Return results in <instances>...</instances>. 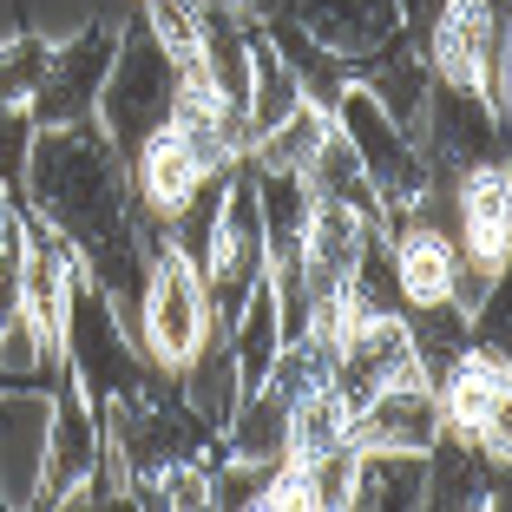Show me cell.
Wrapping results in <instances>:
<instances>
[{"mask_svg":"<svg viewBox=\"0 0 512 512\" xmlns=\"http://www.w3.org/2000/svg\"><path fill=\"white\" fill-rule=\"evenodd\" d=\"M112 46H119V27L92 20V27L66 33V40L46 46V73H40V92L27 106L40 125H79L92 119L99 106V86H106V66H112Z\"/></svg>","mask_w":512,"mask_h":512,"instance_id":"cell-7","label":"cell"},{"mask_svg":"<svg viewBox=\"0 0 512 512\" xmlns=\"http://www.w3.org/2000/svg\"><path fill=\"white\" fill-rule=\"evenodd\" d=\"M60 362H66V375L79 381V394H86L92 407H106V401H119V394H132V388L151 381V362L132 342V322L119 316V302L92 283L86 270H79L73 289H66Z\"/></svg>","mask_w":512,"mask_h":512,"instance_id":"cell-2","label":"cell"},{"mask_svg":"<svg viewBox=\"0 0 512 512\" xmlns=\"http://www.w3.org/2000/svg\"><path fill=\"white\" fill-rule=\"evenodd\" d=\"M53 388H0V506H40Z\"/></svg>","mask_w":512,"mask_h":512,"instance_id":"cell-10","label":"cell"},{"mask_svg":"<svg viewBox=\"0 0 512 512\" xmlns=\"http://www.w3.org/2000/svg\"><path fill=\"white\" fill-rule=\"evenodd\" d=\"M414 138H421L427 165L447 171V178L480 171V165H506V112H493L480 99V86H467V79H440L434 73Z\"/></svg>","mask_w":512,"mask_h":512,"instance_id":"cell-5","label":"cell"},{"mask_svg":"<svg viewBox=\"0 0 512 512\" xmlns=\"http://www.w3.org/2000/svg\"><path fill=\"white\" fill-rule=\"evenodd\" d=\"M434 388H440L447 434L480 440L486 453H512V368H506V348H473L467 342Z\"/></svg>","mask_w":512,"mask_h":512,"instance_id":"cell-6","label":"cell"},{"mask_svg":"<svg viewBox=\"0 0 512 512\" xmlns=\"http://www.w3.org/2000/svg\"><path fill=\"white\" fill-rule=\"evenodd\" d=\"M184 92V66L165 53V40L145 27V14L119 27V46H112L106 86H99V106H92V125L112 138L119 158H132L158 125H171V106Z\"/></svg>","mask_w":512,"mask_h":512,"instance_id":"cell-1","label":"cell"},{"mask_svg":"<svg viewBox=\"0 0 512 512\" xmlns=\"http://www.w3.org/2000/svg\"><path fill=\"white\" fill-rule=\"evenodd\" d=\"M329 132H335V119L322 106H309V99H302L289 119H276L270 132H256L250 145H243V158H250V165H263V171H309V158L322 151V138H329Z\"/></svg>","mask_w":512,"mask_h":512,"instance_id":"cell-21","label":"cell"},{"mask_svg":"<svg viewBox=\"0 0 512 512\" xmlns=\"http://www.w3.org/2000/svg\"><path fill=\"white\" fill-rule=\"evenodd\" d=\"M151 493L165 512H197L211 506V460H171V467L151 473Z\"/></svg>","mask_w":512,"mask_h":512,"instance_id":"cell-25","label":"cell"},{"mask_svg":"<svg viewBox=\"0 0 512 512\" xmlns=\"http://www.w3.org/2000/svg\"><path fill=\"white\" fill-rule=\"evenodd\" d=\"M453 243L473 270H506L512 250V178L506 165H480L453 178Z\"/></svg>","mask_w":512,"mask_h":512,"instance_id":"cell-11","label":"cell"},{"mask_svg":"<svg viewBox=\"0 0 512 512\" xmlns=\"http://www.w3.org/2000/svg\"><path fill=\"white\" fill-rule=\"evenodd\" d=\"M302 178H309L316 204H342V211H362V217H375V224H381V197H375V184H368L362 158L348 151L342 132L322 138V151L309 158V171H302Z\"/></svg>","mask_w":512,"mask_h":512,"instance_id":"cell-22","label":"cell"},{"mask_svg":"<svg viewBox=\"0 0 512 512\" xmlns=\"http://www.w3.org/2000/svg\"><path fill=\"white\" fill-rule=\"evenodd\" d=\"M197 7H211V0H197Z\"/></svg>","mask_w":512,"mask_h":512,"instance_id":"cell-28","label":"cell"},{"mask_svg":"<svg viewBox=\"0 0 512 512\" xmlns=\"http://www.w3.org/2000/svg\"><path fill=\"white\" fill-rule=\"evenodd\" d=\"M401 375H421V362H414V335H407V316H368V309H355V316L342 322V335H335L329 381L362 407L375 388H388V381H401Z\"/></svg>","mask_w":512,"mask_h":512,"instance_id":"cell-9","label":"cell"},{"mask_svg":"<svg viewBox=\"0 0 512 512\" xmlns=\"http://www.w3.org/2000/svg\"><path fill=\"white\" fill-rule=\"evenodd\" d=\"M368 237H375V217H362V211H342V204H316V211H309L302 243H296V276H302V289H309V309L348 302Z\"/></svg>","mask_w":512,"mask_h":512,"instance_id":"cell-8","label":"cell"},{"mask_svg":"<svg viewBox=\"0 0 512 512\" xmlns=\"http://www.w3.org/2000/svg\"><path fill=\"white\" fill-rule=\"evenodd\" d=\"M14 33H20V7H14V0H0V40H14Z\"/></svg>","mask_w":512,"mask_h":512,"instance_id":"cell-27","label":"cell"},{"mask_svg":"<svg viewBox=\"0 0 512 512\" xmlns=\"http://www.w3.org/2000/svg\"><path fill=\"white\" fill-rule=\"evenodd\" d=\"M40 73H46V40H33V33L0 40V106H27L40 92Z\"/></svg>","mask_w":512,"mask_h":512,"instance_id":"cell-24","label":"cell"},{"mask_svg":"<svg viewBox=\"0 0 512 512\" xmlns=\"http://www.w3.org/2000/svg\"><path fill=\"white\" fill-rule=\"evenodd\" d=\"M302 106V79H296V66L283 60L270 46V33L263 27H250V86H243V145H250L256 132H270L276 119H289V112Z\"/></svg>","mask_w":512,"mask_h":512,"instance_id":"cell-19","label":"cell"},{"mask_svg":"<svg viewBox=\"0 0 512 512\" xmlns=\"http://www.w3.org/2000/svg\"><path fill=\"white\" fill-rule=\"evenodd\" d=\"M427 506V453L407 447H355L348 512H414Z\"/></svg>","mask_w":512,"mask_h":512,"instance_id":"cell-16","label":"cell"},{"mask_svg":"<svg viewBox=\"0 0 512 512\" xmlns=\"http://www.w3.org/2000/svg\"><path fill=\"white\" fill-rule=\"evenodd\" d=\"M302 467V499L316 512H348V486H355V440L348 447H329V453H309L296 460Z\"/></svg>","mask_w":512,"mask_h":512,"instance_id":"cell-23","label":"cell"},{"mask_svg":"<svg viewBox=\"0 0 512 512\" xmlns=\"http://www.w3.org/2000/svg\"><path fill=\"white\" fill-rule=\"evenodd\" d=\"M211 158H204V151L191 145V138L178 132V125H158V132L145 138V145L132 151V158H125V178H132V204L145 217H158V224H165L171 211H178L184 197L197 191V184L211 178Z\"/></svg>","mask_w":512,"mask_h":512,"instance_id":"cell-14","label":"cell"},{"mask_svg":"<svg viewBox=\"0 0 512 512\" xmlns=\"http://www.w3.org/2000/svg\"><path fill=\"white\" fill-rule=\"evenodd\" d=\"M106 460V434H99V407L79 394L73 375L53 381V427H46V486L40 506H66L79 480Z\"/></svg>","mask_w":512,"mask_h":512,"instance_id":"cell-13","label":"cell"},{"mask_svg":"<svg viewBox=\"0 0 512 512\" xmlns=\"http://www.w3.org/2000/svg\"><path fill=\"white\" fill-rule=\"evenodd\" d=\"M217 453L224 460H250V467H276L289 460V401L276 388H243L237 407H230V421L217 427Z\"/></svg>","mask_w":512,"mask_h":512,"instance_id":"cell-17","label":"cell"},{"mask_svg":"<svg viewBox=\"0 0 512 512\" xmlns=\"http://www.w3.org/2000/svg\"><path fill=\"white\" fill-rule=\"evenodd\" d=\"M211 335V296H204V270H197L184 250H158L145 270V289H138L132 309V342L158 375H178L191 362V348Z\"/></svg>","mask_w":512,"mask_h":512,"instance_id":"cell-3","label":"cell"},{"mask_svg":"<svg viewBox=\"0 0 512 512\" xmlns=\"http://www.w3.org/2000/svg\"><path fill=\"white\" fill-rule=\"evenodd\" d=\"M427 506H506V453H486L467 434L427 447Z\"/></svg>","mask_w":512,"mask_h":512,"instance_id":"cell-15","label":"cell"},{"mask_svg":"<svg viewBox=\"0 0 512 512\" xmlns=\"http://www.w3.org/2000/svg\"><path fill=\"white\" fill-rule=\"evenodd\" d=\"M329 119H335V132L348 138V151L362 158L368 184H375V197H381V224H388V217H401L407 204L427 191V178H434V165H427L421 138L407 132L401 119H388V112H381V99L362 86V79H348V92L335 99Z\"/></svg>","mask_w":512,"mask_h":512,"instance_id":"cell-4","label":"cell"},{"mask_svg":"<svg viewBox=\"0 0 512 512\" xmlns=\"http://www.w3.org/2000/svg\"><path fill=\"white\" fill-rule=\"evenodd\" d=\"M33 106H0V184L20 197V171H27V151H33Z\"/></svg>","mask_w":512,"mask_h":512,"instance_id":"cell-26","label":"cell"},{"mask_svg":"<svg viewBox=\"0 0 512 512\" xmlns=\"http://www.w3.org/2000/svg\"><path fill=\"white\" fill-rule=\"evenodd\" d=\"M447 434V414H440V388L427 375H401L388 388H375L355 407V447H407L427 453Z\"/></svg>","mask_w":512,"mask_h":512,"instance_id":"cell-12","label":"cell"},{"mask_svg":"<svg viewBox=\"0 0 512 512\" xmlns=\"http://www.w3.org/2000/svg\"><path fill=\"white\" fill-rule=\"evenodd\" d=\"M171 381H178V394L191 401V414H197V421H204V427L217 434V427L230 421L237 394H243V375H237V355H230L224 329H211V335H204V342L191 348V362H184Z\"/></svg>","mask_w":512,"mask_h":512,"instance_id":"cell-18","label":"cell"},{"mask_svg":"<svg viewBox=\"0 0 512 512\" xmlns=\"http://www.w3.org/2000/svg\"><path fill=\"white\" fill-rule=\"evenodd\" d=\"M355 440V401H348L335 381L296 394L289 401V460H309V453H329Z\"/></svg>","mask_w":512,"mask_h":512,"instance_id":"cell-20","label":"cell"}]
</instances>
